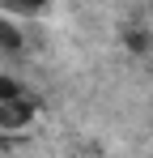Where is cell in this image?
<instances>
[{"instance_id":"3957f363","label":"cell","mask_w":153,"mask_h":158,"mask_svg":"<svg viewBox=\"0 0 153 158\" xmlns=\"http://www.w3.org/2000/svg\"><path fill=\"white\" fill-rule=\"evenodd\" d=\"M22 94H30L17 77H9L4 69H0V103H9V98H22Z\"/></svg>"},{"instance_id":"6da1fadb","label":"cell","mask_w":153,"mask_h":158,"mask_svg":"<svg viewBox=\"0 0 153 158\" xmlns=\"http://www.w3.org/2000/svg\"><path fill=\"white\" fill-rule=\"evenodd\" d=\"M34 120H38L34 94H22V98L0 103V132H26V128H34Z\"/></svg>"},{"instance_id":"7a4b0ae2","label":"cell","mask_w":153,"mask_h":158,"mask_svg":"<svg viewBox=\"0 0 153 158\" xmlns=\"http://www.w3.org/2000/svg\"><path fill=\"white\" fill-rule=\"evenodd\" d=\"M26 47V34L17 22H9V13H0V56H17Z\"/></svg>"}]
</instances>
